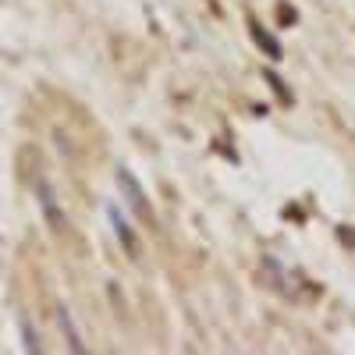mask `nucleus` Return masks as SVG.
Wrapping results in <instances>:
<instances>
[{
    "label": "nucleus",
    "mask_w": 355,
    "mask_h": 355,
    "mask_svg": "<svg viewBox=\"0 0 355 355\" xmlns=\"http://www.w3.org/2000/svg\"><path fill=\"white\" fill-rule=\"evenodd\" d=\"M117 185H121V192L128 196V206H132V214L142 220V224H153V206L150 199H146V192L139 189V182L125 171V167H117Z\"/></svg>",
    "instance_id": "obj_1"
},
{
    "label": "nucleus",
    "mask_w": 355,
    "mask_h": 355,
    "mask_svg": "<svg viewBox=\"0 0 355 355\" xmlns=\"http://www.w3.org/2000/svg\"><path fill=\"white\" fill-rule=\"evenodd\" d=\"M36 192H40V206H43V217H46V224L61 234L64 227H68V217H64V210L57 206V196H53V189L46 185V182H40L36 185Z\"/></svg>",
    "instance_id": "obj_2"
},
{
    "label": "nucleus",
    "mask_w": 355,
    "mask_h": 355,
    "mask_svg": "<svg viewBox=\"0 0 355 355\" xmlns=\"http://www.w3.org/2000/svg\"><path fill=\"white\" fill-rule=\"evenodd\" d=\"M252 36H256V43H259V46H263V50H266V53H270L274 61H277V57H281V46H277V40H270V36H266L263 28L256 25V21H252Z\"/></svg>",
    "instance_id": "obj_4"
},
{
    "label": "nucleus",
    "mask_w": 355,
    "mask_h": 355,
    "mask_svg": "<svg viewBox=\"0 0 355 355\" xmlns=\"http://www.w3.org/2000/svg\"><path fill=\"white\" fill-rule=\"evenodd\" d=\"M57 320H61V327H64V334H68V345H71L75 352H82V341H78V331L71 327V316H68V309L57 313Z\"/></svg>",
    "instance_id": "obj_5"
},
{
    "label": "nucleus",
    "mask_w": 355,
    "mask_h": 355,
    "mask_svg": "<svg viewBox=\"0 0 355 355\" xmlns=\"http://www.w3.org/2000/svg\"><path fill=\"white\" fill-rule=\"evenodd\" d=\"M107 214H110V220H114V231H117V239H121V245H125L132 256H139V239H135V231L128 227V220L121 217V210H117V206H107Z\"/></svg>",
    "instance_id": "obj_3"
}]
</instances>
